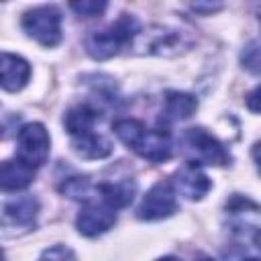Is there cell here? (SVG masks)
<instances>
[{"label":"cell","mask_w":261,"mask_h":261,"mask_svg":"<svg viewBox=\"0 0 261 261\" xmlns=\"http://www.w3.org/2000/svg\"><path fill=\"white\" fill-rule=\"evenodd\" d=\"M157 261H179V259H175V257H163V259H157Z\"/></svg>","instance_id":"23"},{"label":"cell","mask_w":261,"mask_h":261,"mask_svg":"<svg viewBox=\"0 0 261 261\" xmlns=\"http://www.w3.org/2000/svg\"><path fill=\"white\" fill-rule=\"evenodd\" d=\"M71 6V10L75 12V14H80V16H98V14H102L104 10H106V2H96V0H82V2H71L69 4Z\"/></svg>","instance_id":"19"},{"label":"cell","mask_w":261,"mask_h":261,"mask_svg":"<svg viewBox=\"0 0 261 261\" xmlns=\"http://www.w3.org/2000/svg\"><path fill=\"white\" fill-rule=\"evenodd\" d=\"M245 261H259L257 257H249V259H245Z\"/></svg>","instance_id":"24"},{"label":"cell","mask_w":261,"mask_h":261,"mask_svg":"<svg viewBox=\"0 0 261 261\" xmlns=\"http://www.w3.org/2000/svg\"><path fill=\"white\" fill-rule=\"evenodd\" d=\"M198 261H214V259H208V257H202V259H198Z\"/></svg>","instance_id":"25"},{"label":"cell","mask_w":261,"mask_h":261,"mask_svg":"<svg viewBox=\"0 0 261 261\" xmlns=\"http://www.w3.org/2000/svg\"><path fill=\"white\" fill-rule=\"evenodd\" d=\"M96 120H98V110L92 108L90 104L73 106L63 116V124H65L67 133L71 137H80V135H86V133L94 130V122Z\"/></svg>","instance_id":"16"},{"label":"cell","mask_w":261,"mask_h":261,"mask_svg":"<svg viewBox=\"0 0 261 261\" xmlns=\"http://www.w3.org/2000/svg\"><path fill=\"white\" fill-rule=\"evenodd\" d=\"M0 261H4V251L0 249Z\"/></svg>","instance_id":"26"},{"label":"cell","mask_w":261,"mask_h":261,"mask_svg":"<svg viewBox=\"0 0 261 261\" xmlns=\"http://www.w3.org/2000/svg\"><path fill=\"white\" fill-rule=\"evenodd\" d=\"M192 8L196 12H214V10L222 8V4H192Z\"/></svg>","instance_id":"21"},{"label":"cell","mask_w":261,"mask_h":261,"mask_svg":"<svg viewBox=\"0 0 261 261\" xmlns=\"http://www.w3.org/2000/svg\"><path fill=\"white\" fill-rule=\"evenodd\" d=\"M35 167L27 165L20 159H8L0 163V190L2 192H18L33 184Z\"/></svg>","instance_id":"11"},{"label":"cell","mask_w":261,"mask_h":261,"mask_svg":"<svg viewBox=\"0 0 261 261\" xmlns=\"http://www.w3.org/2000/svg\"><path fill=\"white\" fill-rule=\"evenodd\" d=\"M22 29L43 47H55L61 41V14L55 6H37L24 12Z\"/></svg>","instance_id":"5"},{"label":"cell","mask_w":261,"mask_h":261,"mask_svg":"<svg viewBox=\"0 0 261 261\" xmlns=\"http://www.w3.org/2000/svg\"><path fill=\"white\" fill-rule=\"evenodd\" d=\"M177 210L175 192L169 181H157L141 200L137 208V216L141 220H159L167 218Z\"/></svg>","instance_id":"8"},{"label":"cell","mask_w":261,"mask_h":261,"mask_svg":"<svg viewBox=\"0 0 261 261\" xmlns=\"http://www.w3.org/2000/svg\"><path fill=\"white\" fill-rule=\"evenodd\" d=\"M130 45H133V49H137V53L173 57L177 53L188 51L194 45V39L186 31L155 24L149 31H139Z\"/></svg>","instance_id":"3"},{"label":"cell","mask_w":261,"mask_h":261,"mask_svg":"<svg viewBox=\"0 0 261 261\" xmlns=\"http://www.w3.org/2000/svg\"><path fill=\"white\" fill-rule=\"evenodd\" d=\"M241 61H243V65H245L247 69H251L253 73L259 71V49H257V41H251V43L245 47V51H243V55H241Z\"/></svg>","instance_id":"20"},{"label":"cell","mask_w":261,"mask_h":261,"mask_svg":"<svg viewBox=\"0 0 261 261\" xmlns=\"http://www.w3.org/2000/svg\"><path fill=\"white\" fill-rule=\"evenodd\" d=\"M37 212H39V202L31 196H22V198H16L4 206V222L8 226L27 228L35 222Z\"/></svg>","instance_id":"14"},{"label":"cell","mask_w":261,"mask_h":261,"mask_svg":"<svg viewBox=\"0 0 261 261\" xmlns=\"http://www.w3.org/2000/svg\"><path fill=\"white\" fill-rule=\"evenodd\" d=\"M31 80V65L14 53H0V88L6 92L22 90Z\"/></svg>","instance_id":"10"},{"label":"cell","mask_w":261,"mask_h":261,"mask_svg":"<svg viewBox=\"0 0 261 261\" xmlns=\"http://www.w3.org/2000/svg\"><path fill=\"white\" fill-rule=\"evenodd\" d=\"M257 96H259V88H255L249 96H247V104H249V108L253 110V112H259V106H257Z\"/></svg>","instance_id":"22"},{"label":"cell","mask_w":261,"mask_h":261,"mask_svg":"<svg viewBox=\"0 0 261 261\" xmlns=\"http://www.w3.org/2000/svg\"><path fill=\"white\" fill-rule=\"evenodd\" d=\"M39 261H77L75 253L65 245H53L45 249L39 257Z\"/></svg>","instance_id":"18"},{"label":"cell","mask_w":261,"mask_h":261,"mask_svg":"<svg viewBox=\"0 0 261 261\" xmlns=\"http://www.w3.org/2000/svg\"><path fill=\"white\" fill-rule=\"evenodd\" d=\"M116 137L143 159L163 163L171 157V137L165 128H147L141 120L122 118L114 122Z\"/></svg>","instance_id":"1"},{"label":"cell","mask_w":261,"mask_h":261,"mask_svg":"<svg viewBox=\"0 0 261 261\" xmlns=\"http://www.w3.org/2000/svg\"><path fill=\"white\" fill-rule=\"evenodd\" d=\"M49 133L41 122L24 124L16 135V159L31 167H41L49 157Z\"/></svg>","instance_id":"6"},{"label":"cell","mask_w":261,"mask_h":261,"mask_svg":"<svg viewBox=\"0 0 261 261\" xmlns=\"http://www.w3.org/2000/svg\"><path fill=\"white\" fill-rule=\"evenodd\" d=\"M114 222H116V210L100 198L86 200V204L82 206L75 218V226L84 237H98L108 228H112Z\"/></svg>","instance_id":"7"},{"label":"cell","mask_w":261,"mask_h":261,"mask_svg":"<svg viewBox=\"0 0 261 261\" xmlns=\"http://www.w3.org/2000/svg\"><path fill=\"white\" fill-rule=\"evenodd\" d=\"M137 33H139L137 20L133 16H128V14H122L110 27L100 29V31H94L92 35H88V39H86V51H88L90 57H94L98 61L110 59L124 45L133 43V39H135Z\"/></svg>","instance_id":"2"},{"label":"cell","mask_w":261,"mask_h":261,"mask_svg":"<svg viewBox=\"0 0 261 261\" xmlns=\"http://www.w3.org/2000/svg\"><path fill=\"white\" fill-rule=\"evenodd\" d=\"M173 186H175L173 192L181 194L184 198H188V200H202L210 192L212 181L196 163H186L184 167H179L175 171Z\"/></svg>","instance_id":"9"},{"label":"cell","mask_w":261,"mask_h":261,"mask_svg":"<svg viewBox=\"0 0 261 261\" xmlns=\"http://www.w3.org/2000/svg\"><path fill=\"white\" fill-rule=\"evenodd\" d=\"M73 151L84 159H104L112 153V145L106 137L90 130L86 135L73 137Z\"/></svg>","instance_id":"15"},{"label":"cell","mask_w":261,"mask_h":261,"mask_svg":"<svg viewBox=\"0 0 261 261\" xmlns=\"http://www.w3.org/2000/svg\"><path fill=\"white\" fill-rule=\"evenodd\" d=\"M198 108V100L186 92H167L161 122H177L190 118Z\"/></svg>","instance_id":"13"},{"label":"cell","mask_w":261,"mask_h":261,"mask_svg":"<svg viewBox=\"0 0 261 261\" xmlns=\"http://www.w3.org/2000/svg\"><path fill=\"white\" fill-rule=\"evenodd\" d=\"M181 147H184V155L190 159L188 163L226 165L230 159L224 145L204 128H188L181 137Z\"/></svg>","instance_id":"4"},{"label":"cell","mask_w":261,"mask_h":261,"mask_svg":"<svg viewBox=\"0 0 261 261\" xmlns=\"http://www.w3.org/2000/svg\"><path fill=\"white\" fill-rule=\"evenodd\" d=\"M98 198L104 200L108 206H112L114 210L116 208H122V206H128L135 198V192H137V184L128 177L124 179H118V181H104L100 186L94 188Z\"/></svg>","instance_id":"12"},{"label":"cell","mask_w":261,"mask_h":261,"mask_svg":"<svg viewBox=\"0 0 261 261\" xmlns=\"http://www.w3.org/2000/svg\"><path fill=\"white\" fill-rule=\"evenodd\" d=\"M92 184L88 177H82V175H75V177H67L61 186H59V192L65 194L67 198L71 200H90V194H92Z\"/></svg>","instance_id":"17"}]
</instances>
